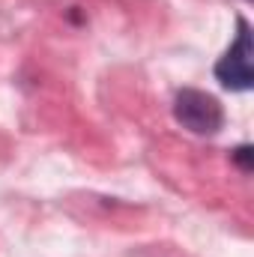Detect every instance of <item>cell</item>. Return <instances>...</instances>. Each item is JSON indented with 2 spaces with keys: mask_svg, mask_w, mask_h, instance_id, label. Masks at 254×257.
<instances>
[{
  "mask_svg": "<svg viewBox=\"0 0 254 257\" xmlns=\"http://www.w3.org/2000/svg\"><path fill=\"white\" fill-rule=\"evenodd\" d=\"M174 120L191 135H215L224 126V108L212 93L183 87L174 96Z\"/></svg>",
  "mask_w": 254,
  "mask_h": 257,
  "instance_id": "7a4b0ae2",
  "label": "cell"
},
{
  "mask_svg": "<svg viewBox=\"0 0 254 257\" xmlns=\"http://www.w3.org/2000/svg\"><path fill=\"white\" fill-rule=\"evenodd\" d=\"M254 42H251V24L239 15L236 18V39L233 45L218 57V63L212 69L215 81L224 87V90H233V93H245L254 87Z\"/></svg>",
  "mask_w": 254,
  "mask_h": 257,
  "instance_id": "6da1fadb",
  "label": "cell"
},
{
  "mask_svg": "<svg viewBox=\"0 0 254 257\" xmlns=\"http://www.w3.org/2000/svg\"><path fill=\"white\" fill-rule=\"evenodd\" d=\"M251 159H254V150L248 147V144H242V147H236V150H233V162H236L245 174L251 171Z\"/></svg>",
  "mask_w": 254,
  "mask_h": 257,
  "instance_id": "3957f363",
  "label": "cell"
}]
</instances>
